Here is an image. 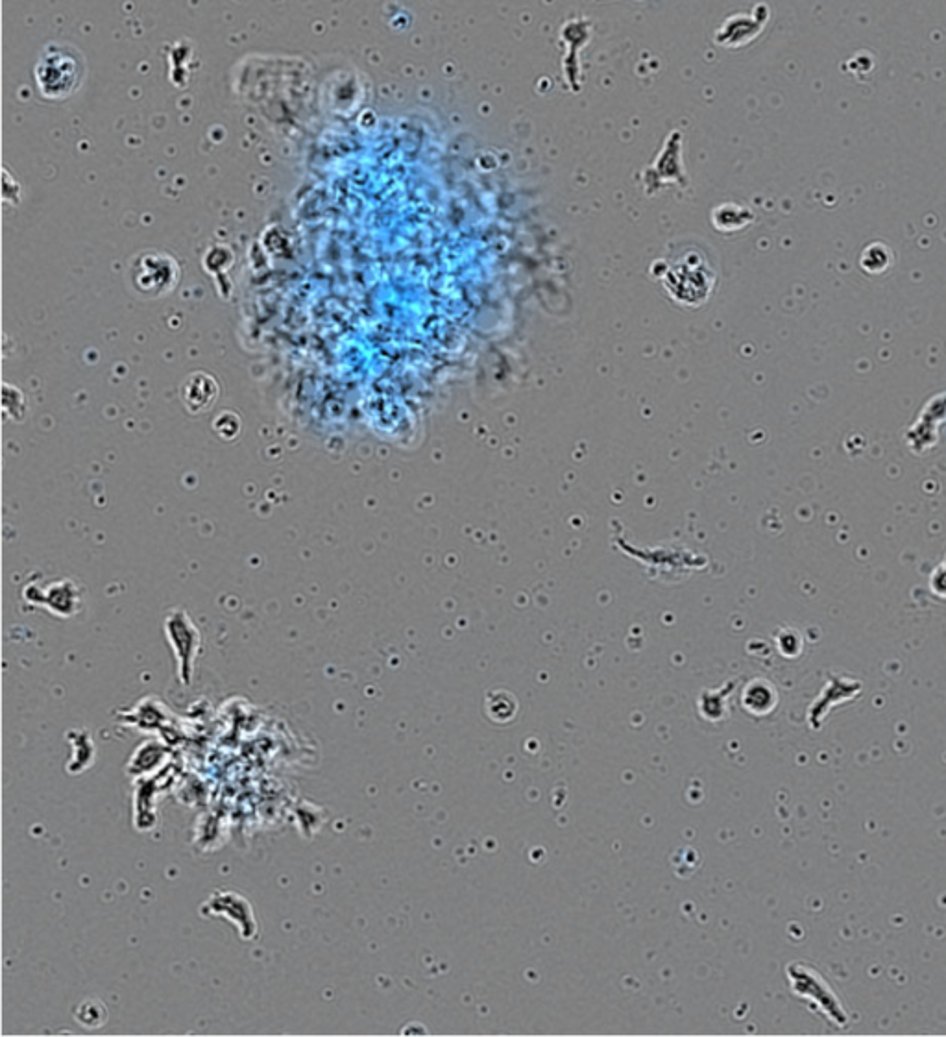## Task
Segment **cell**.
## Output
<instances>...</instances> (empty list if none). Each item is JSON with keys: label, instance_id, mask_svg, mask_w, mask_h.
Wrapping results in <instances>:
<instances>
[{"label": "cell", "instance_id": "1", "mask_svg": "<svg viewBox=\"0 0 946 1037\" xmlns=\"http://www.w3.org/2000/svg\"><path fill=\"white\" fill-rule=\"evenodd\" d=\"M82 54L69 45H49L36 65V82L41 95L63 100L78 91L84 82Z\"/></svg>", "mask_w": 946, "mask_h": 1037}, {"label": "cell", "instance_id": "2", "mask_svg": "<svg viewBox=\"0 0 946 1037\" xmlns=\"http://www.w3.org/2000/svg\"><path fill=\"white\" fill-rule=\"evenodd\" d=\"M134 272L135 285L143 293H163L161 287H159V281L156 280V276H159L163 281H167L170 287L176 281V263L170 257L159 256L156 252H146L143 256L137 257V265H135Z\"/></svg>", "mask_w": 946, "mask_h": 1037}, {"label": "cell", "instance_id": "3", "mask_svg": "<svg viewBox=\"0 0 946 1037\" xmlns=\"http://www.w3.org/2000/svg\"><path fill=\"white\" fill-rule=\"evenodd\" d=\"M182 402L189 413H204L213 407V403L219 396V385L217 381L204 372L191 374L183 381Z\"/></svg>", "mask_w": 946, "mask_h": 1037}]
</instances>
